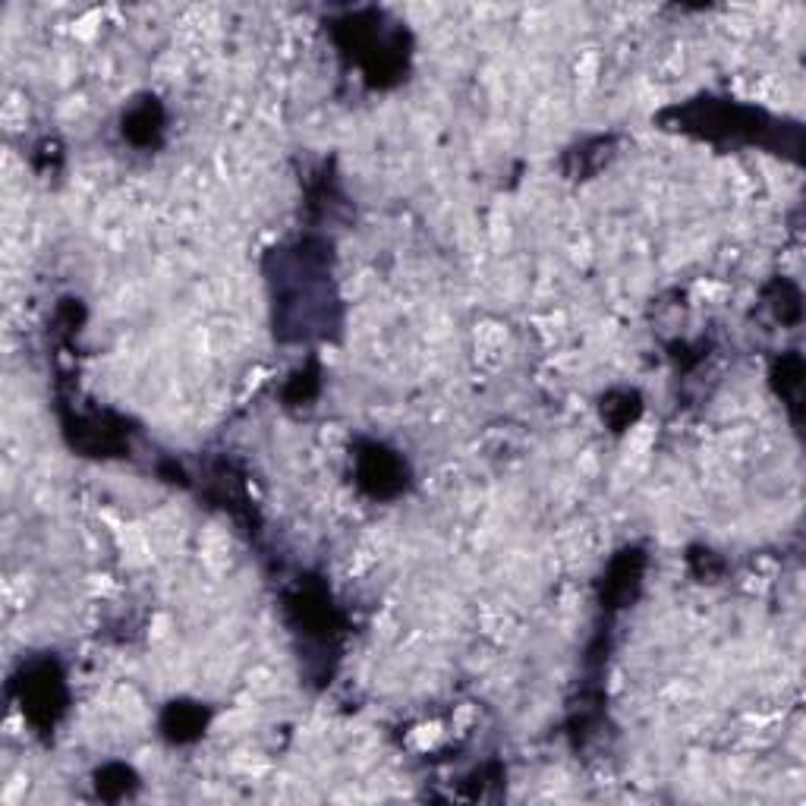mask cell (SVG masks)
<instances>
[{"label":"cell","mask_w":806,"mask_h":806,"mask_svg":"<svg viewBox=\"0 0 806 806\" xmlns=\"http://www.w3.org/2000/svg\"><path fill=\"white\" fill-rule=\"evenodd\" d=\"M677 123V130H684L699 139L712 142H759L769 148H784V126L762 114L756 108H744L737 101H715V98H699L690 101L684 108H671L665 120Z\"/></svg>","instance_id":"cell-1"},{"label":"cell","mask_w":806,"mask_h":806,"mask_svg":"<svg viewBox=\"0 0 806 806\" xmlns=\"http://www.w3.org/2000/svg\"><path fill=\"white\" fill-rule=\"evenodd\" d=\"M318 391V372L315 369H306V372H296L293 381H290V388H287V397L293 403H303V400H312Z\"/></svg>","instance_id":"cell-10"},{"label":"cell","mask_w":806,"mask_h":806,"mask_svg":"<svg viewBox=\"0 0 806 806\" xmlns=\"http://www.w3.org/2000/svg\"><path fill=\"white\" fill-rule=\"evenodd\" d=\"M640 410H643V403H640V397H636L633 391H614V394H608L605 403H602V416L608 419V426H611L614 432L627 429L630 422H633L636 416H640Z\"/></svg>","instance_id":"cell-6"},{"label":"cell","mask_w":806,"mask_h":806,"mask_svg":"<svg viewBox=\"0 0 806 806\" xmlns=\"http://www.w3.org/2000/svg\"><path fill=\"white\" fill-rule=\"evenodd\" d=\"M19 703L38 731H51L67 709V687L57 662H32L19 677Z\"/></svg>","instance_id":"cell-2"},{"label":"cell","mask_w":806,"mask_h":806,"mask_svg":"<svg viewBox=\"0 0 806 806\" xmlns=\"http://www.w3.org/2000/svg\"><path fill=\"white\" fill-rule=\"evenodd\" d=\"M108 788H117V794H126L133 788V772L123 766H108L104 772H98V791L108 794Z\"/></svg>","instance_id":"cell-9"},{"label":"cell","mask_w":806,"mask_h":806,"mask_svg":"<svg viewBox=\"0 0 806 806\" xmlns=\"http://www.w3.org/2000/svg\"><path fill=\"white\" fill-rule=\"evenodd\" d=\"M800 375H803V366H800V356H784L778 369H775V385H778V394L791 403L797 410V400H800Z\"/></svg>","instance_id":"cell-7"},{"label":"cell","mask_w":806,"mask_h":806,"mask_svg":"<svg viewBox=\"0 0 806 806\" xmlns=\"http://www.w3.org/2000/svg\"><path fill=\"white\" fill-rule=\"evenodd\" d=\"M161 130H164V111H161V104L155 98L136 104V108L126 114V120H123V136L130 139L133 145H142V148L158 145Z\"/></svg>","instance_id":"cell-4"},{"label":"cell","mask_w":806,"mask_h":806,"mask_svg":"<svg viewBox=\"0 0 806 806\" xmlns=\"http://www.w3.org/2000/svg\"><path fill=\"white\" fill-rule=\"evenodd\" d=\"M772 290H778V296L772 300V309L778 312L781 322H797V318H800V293H797V287L788 284V281H775Z\"/></svg>","instance_id":"cell-8"},{"label":"cell","mask_w":806,"mask_h":806,"mask_svg":"<svg viewBox=\"0 0 806 806\" xmlns=\"http://www.w3.org/2000/svg\"><path fill=\"white\" fill-rule=\"evenodd\" d=\"M161 728L164 734L171 737V740H193L202 734L205 728V712L193 703H174L171 709L164 712V721H161Z\"/></svg>","instance_id":"cell-5"},{"label":"cell","mask_w":806,"mask_h":806,"mask_svg":"<svg viewBox=\"0 0 806 806\" xmlns=\"http://www.w3.org/2000/svg\"><path fill=\"white\" fill-rule=\"evenodd\" d=\"M356 482L372 498H394L407 485V466L381 444H363L356 454Z\"/></svg>","instance_id":"cell-3"}]
</instances>
